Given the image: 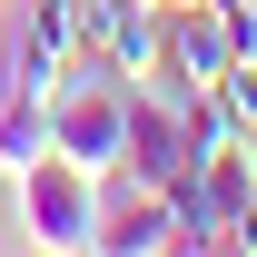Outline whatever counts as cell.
I'll list each match as a JSON object with an SVG mask.
<instances>
[{"mask_svg":"<svg viewBox=\"0 0 257 257\" xmlns=\"http://www.w3.org/2000/svg\"><path fill=\"white\" fill-rule=\"evenodd\" d=\"M50 149L79 168H119L128 149V69H109L99 50H69L60 60V89H50Z\"/></svg>","mask_w":257,"mask_h":257,"instance_id":"obj_1","label":"cell"},{"mask_svg":"<svg viewBox=\"0 0 257 257\" xmlns=\"http://www.w3.org/2000/svg\"><path fill=\"white\" fill-rule=\"evenodd\" d=\"M20 247H40V257H79V247H99V168H79V159H30L20 178Z\"/></svg>","mask_w":257,"mask_h":257,"instance_id":"obj_2","label":"cell"},{"mask_svg":"<svg viewBox=\"0 0 257 257\" xmlns=\"http://www.w3.org/2000/svg\"><path fill=\"white\" fill-rule=\"evenodd\" d=\"M119 168H139L149 188H178L198 168V128H188V89L178 79H128V149H119Z\"/></svg>","mask_w":257,"mask_h":257,"instance_id":"obj_3","label":"cell"},{"mask_svg":"<svg viewBox=\"0 0 257 257\" xmlns=\"http://www.w3.org/2000/svg\"><path fill=\"white\" fill-rule=\"evenodd\" d=\"M50 89H60V60L30 50V40H10L0 50V178L50 159Z\"/></svg>","mask_w":257,"mask_h":257,"instance_id":"obj_4","label":"cell"},{"mask_svg":"<svg viewBox=\"0 0 257 257\" xmlns=\"http://www.w3.org/2000/svg\"><path fill=\"white\" fill-rule=\"evenodd\" d=\"M99 257H178V198L149 188L139 168L99 178Z\"/></svg>","mask_w":257,"mask_h":257,"instance_id":"obj_5","label":"cell"},{"mask_svg":"<svg viewBox=\"0 0 257 257\" xmlns=\"http://www.w3.org/2000/svg\"><path fill=\"white\" fill-rule=\"evenodd\" d=\"M159 79H178V89H218L227 79V20L208 0L159 10Z\"/></svg>","mask_w":257,"mask_h":257,"instance_id":"obj_6","label":"cell"},{"mask_svg":"<svg viewBox=\"0 0 257 257\" xmlns=\"http://www.w3.org/2000/svg\"><path fill=\"white\" fill-rule=\"evenodd\" d=\"M79 50H99L128 79H149L159 69V10L149 0H79Z\"/></svg>","mask_w":257,"mask_h":257,"instance_id":"obj_7","label":"cell"},{"mask_svg":"<svg viewBox=\"0 0 257 257\" xmlns=\"http://www.w3.org/2000/svg\"><path fill=\"white\" fill-rule=\"evenodd\" d=\"M20 40L50 50V60H69V50H79V0H30V10H20Z\"/></svg>","mask_w":257,"mask_h":257,"instance_id":"obj_8","label":"cell"},{"mask_svg":"<svg viewBox=\"0 0 257 257\" xmlns=\"http://www.w3.org/2000/svg\"><path fill=\"white\" fill-rule=\"evenodd\" d=\"M218 99H227V119H237V139H257V60H227Z\"/></svg>","mask_w":257,"mask_h":257,"instance_id":"obj_9","label":"cell"},{"mask_svg":"<svg viewBox=\"0 0 257 257\" xmlns=\"http://www.w3.org/2000/svg\"><path fill=\"white\" fill-rule=\"evenodd\" d=\"M227 247H247V257H257V198L237 208V227H227Z\"/></svg>","mask_w":257,"mask_h":257,"instance_id":"obj_10","label":"cell"},{"mask_svg":"<svg viewBox=\"0 0 257 257\" xmlns=\"http://www.w3.org/2000/svg\"><path fill=\"white\" fill-rule=\"evenodd\" d=\"M208 10H237V0H208Z\"/></svg>","mask_w":257,"mask_h":257,"instance_id":"obj_11","label":"cell"},{"mask_svg":"<svg viewBox=\"0 0 257 257\" xmlns=\"http://www.w3.org/2000/svg\"><path fill=\"white\" fill-rule=\"evenodd\" d=\"M0 247H10V237H0Z\"/></svg>","mask_w":257,"mask_h":257,"instance_id":"obj_12","label":"cell"}]
</instances>
